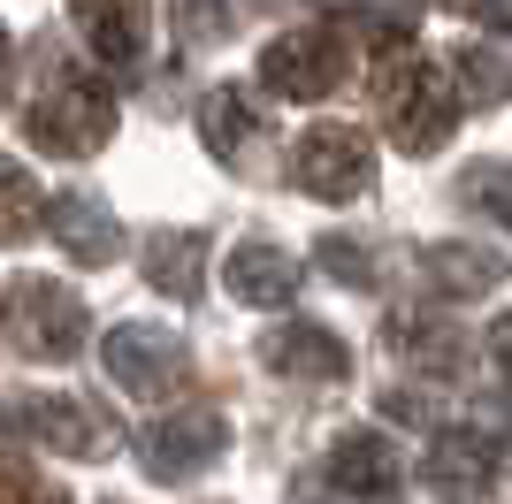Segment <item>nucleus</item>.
<instances>
[{
  "instance_id": "1",
  "label": "nucleus",
  "mask_w": 512,
  "mask_h": 504,
  "mask_svg": "<svg viewBox=\"0 0 512 504\" xmlns=\"http://www.w3.org/2000/svg\"><path fill=\"white\" fill-rule=\"evenodd\" d=\"M375 107H383L390 146L413 153V161H428L436 146H451V130H459V100H451L444 69L428 62V54H413V46L375 69Z\"/></svg>"
},
{
  "instance_id": "2",
  "label": "nucleus",
  "mask_w": 512,
  "mask_h": 504,
  "mask_svg": "<svg viewBox=\"0 0 512 504\" xmlns=\"http://www.w3.org/2000/svg\"><path fill=\"white\" fill-rule=\"evenodd\" d=\"M0 436H23L39 451H62V459H115L123 451V428L77 390H16V398H0Z\"/></svg>"
},
{
  "instance_id": "3",
  "label": "nucleus",
  "mask_w": 512,
  "mask_h": 504,
  "mask_svg": "<svg viewBox=\"0 0 512 504\" xmlns=\"http://www.w3.org/2000/svg\"><path fill=\"white\" fill-rule=\"evenodd\" d=\"M92 336V314L69 283H46V275H16L8 283V314H0V344L31 367H54V359H77Z\"/></svg>"
},
{
  "instance_id": "4",
  "label": "nucleus",
  "mask_w": 512,
  "mask_h": 504,
  "mask_svg": "<svg viewBox=\"0 0 512 504\" xmlns=\"http://www.w3.org/2000/svg\"><path fill=\"white\" fill-rule=\"evenodd\" d=\"M23 130H31V146H39V153L92 161V153L115 138V92H107L100 77H77V69H62V77H54L39 100H31Z\"/></svg>"
},
{
  "instance_id": "5",
  "label": "nucleus",
  "mask_w": 512,
  "mask_h": 504,
  "mask_svg": "<svg viewBox=\"0 0 512 504\" xmlns=\"http://www.w3.org/2000/svg\"><path fill=\"white\" fill-rule=\"evenodd\" d=\"M100 367L130 398H176L192 382V344L176 329H161V321H123V329H107Z\"/></svg>"
},
{
  "instance_id": "6",
  "label": "nucleus",
  "mask_w": 512,
  "mask_h": 504,
  "mask_svg": "<svg viewBox=\"0 0 512 504\" xmlns=\"http://www.w3.org/2000/svg\"><path fill=\"white\" fill-rule=\"evenodd\" d=\"M291 176H299L306 199L344 207V199H360V191L375 184V138H367L360 123H314L299 146H291Z\"/></svg>"
},
{
  "instance_id": "7",
  "label": "nucleus",
  "mask_w": 512,
  "mask_h": 504,
  "mask_svg": "<svg viewBox=\"0 0 512 504\" xmlns=\"http://www.w3.org/2000/svg\"><path fill=\"white\" fill-rule=\"evenodd\" d=\"M260 77H268V92L314 107L344 84V39L329 23H299V31H283V39L260 46Z\"/></svg>"
},
{
  "instance_id": "8",
  "label": "nucleus",
  "mask_w": 512,
  "mask_h": 504,
  "mask_svg": "<svg viewBox=\"0 0 512 504\" xmlns=\"http://www.w3.org/2000/svg\"><path fill=\"white\" fill-rule=\"evenodd\" d=\"M222 451H230V420L214 405H184L169 420H146V436H138V459H146L153 482H192Z\"/></svg>"
},
{
  "instance_id": "9",
  "label": "nucleus",
  "mask_w": 512,
  "mask_h": 504,
  "mask_svg": "<svg viewBox=\"0 0 512 504\" xmlns=\"http://www.w3.org/2000/svg\"><path fill=\"white\" fill-rule=\"evenodd\" d=\"M329 489L352 504H406V466H398V451H390L375 428H352V436H337V451H329Z\"/></svg>"
},
{
  "instance_id": "10",
  "label": "nucleus",
  "mask_w": 512,
  "mask_h": 504,
  "mask_svg": "<svg viewBox=\"0 0 512 504\" xmlns=\"http://www.w3.org/2000/svg\"><path fill=\"white\" fill-rule=\"evenodd\" d=\"M421 482L444 504H474L497 482V443L482 436V428H444V436L428 443V459H421Z\"/></svg>"
},
{
  "instance_id": "11",
  "label": "nucleus",
  "mask_w": 512,
  "mask_h": 504,
  "mask_svg": "<svg viewBox=\"0 0 512 504\" xmlns=\"http://www.w3.org/2000/svg\"><path fill=\"white\" fill-rule=\"evenodd\" d=\"M260 359H268V375H283V382H344V375H352L344 336L314 329V321H283V329L260 344Z\"/></svg>"
},
{
  "instance_id": "12",
  "label": "nucleus",
  "mask_w": 512,
  "mask_h": 504,
  "mask_svg": "<svg viewBox=\"0 0 512 504\" xmlns=\"http://www.w3.org/2000/svg\"><path fill=\"white\" fill-rule=\"evenodd\" d=\"M222 283H230L237 306L276 314V306H291V298H299V260H291L283 245H268V237H245V245L222 260Z\"/></svg>"
},
{
  "instance_id": "13",
  "label": "nucleus",
  "mask_w": 512,
  "mask_h": 504,
  "mask_svg": "<svg viewBox=\"0 0 512 504\" xmlns=\"http://www.w3.org/2000/svg\"><path fill=\"white\" fill-rule=\"evenodd\" d=\"M46 222H54V245H62L77 268H115L123 230H115V214H107L92 191H62V199L46 207Z\"/></svg>"
},
{
  "instance_id": "14",
  "label": "nucleus",
  "mask_w": 512,
  "mask_h": 504,
  "mask_svg": "<svg viewBox=\"0 0 512 504\" xmlns=\"http://www.w3.org/2000/svg\"><path fill=\"white\" fill-rule=\"evenodd\" d=\"M383 344L406 359V367H421V375H459V367H467V336L451 329V321L421 314V306L390 314V321H383Z\"/></svg>"
},
{
  "instance_id": "15",
  "label": "nucleus",
  "mask_w": 512,
  "mask_h": 504,
  "mask_svg": "<svg viewBox=\"0 0 512 504\" xmlns=\"http://www.w3.org/2000/svg\"><path fill=\"white\" fill-rule=\"evenodd\" d=\"M199 138H207V153L222 168H237L253 153V138H260L253 92H245V84H207V92H199Z\"/></svg>"
},
{
  "instance_id": "16",
  "label": "nucleus",
  "mask_w": 512,
  "mask_h": 504,
  "mask_svg": "<svg viewBox=\"0 0 512 504\" xmlns=\"http://www.w3.org/2000/svg\"><path fill=\"white\" fill-rule=\"evenodd\" d=\"M146 283H153L161 298H184V306H192L199 283H207V237H199V230H161V237H146Z\"/></svg>"
},
{
  "instance_id": "17",
  "label": "nucleus",
  "mask_w": 512,
  "mask_h": 504,
  "mask_svg": "<svg viewBox=\"0 0 512 504\" xmlns=\"http://www.w3.org/2000/svg\"><path fill=\"white\" fill-rule=\"evenodd\" d=\"M421 275L436 283V298H490L497 291V260L482 245H428Z\"/></svg>"
},
{
  "instance_id": "18",
  "label": "nucleus",
  "mask_w": 512,
  "mask_h": 504,
  "mask_svg": "<svg viewBox=\"0 0 512 504\" xmlns=\"http://www.w3.org/2000/svg\"><path fill=\"white\" fill-rule=\"evenodd\" d=\"M39 222H46L39 176H31L23 161H8V153H0V245H31V237H39Z\"/></svg>"
},
{
  "instance_id": "19",
  "label": "nucleus",
  "mask_w": 512,
  "mask_h": 504,
  "mask_svg": "<svg viewBox=\"0 0 512 504\" xmlns=\"http://www.w3.org/2000/svg\"><path fill=\"white\" fill-rule=\"evenodd\" d=\"M77 31L92 39L107 69H138V46H146V16L138 8H77Z\"/></svg>"
},
{
  "instance_id": "20",
  "label": "nucleus",
  "mask_w": 512,
  "mask_h": 504,
  "mask_svg": "<svg viewBox=\"0 0 512 504\" xmlns=\"http://www.w3.org/2000/svg\"><path fill=\"white\" fill-rule=\"evenodd\" d=\"M459 77H467V107H505L512 100V69L497 62L490 46H467V54H459Z\"/></svg>"
},
{
  "instance_id": "21",
  "label": "nucleus",
  "mask_w": 512,
  "mask_h": 504,
  "mask_svg": "<svg viewBox=\"0 0 512 504\" xmlns=\"http://www.w3.org/2000/svg\"><path fill=\"white\" fill-rule=\"evenodd\" d=\"M329 31H360V39H375V46H398V54H406L413 46V31H421V16H413V8H390V16H329Z\"/></svg>"
},
{
  "instance_id": "22",
  "label": "nucleus",
  "mask_w": 512,
  "mask_h": 504,
  "mask_svg": "<svg viewBox=\"0 0 512 504\" xmlns=\"http://www.w3.org/2000/svg\"><path fill=\"white\" fill-rule=\"evenodd\" d=\"M459 191H467V207H482V214H497V222H512V168H497V161H474Z\"/></svg>"
},
{
  "instance_id": "23",
  "label": "nucleus",
  "mask_w": 512,
  "mask_h": 504,
  "mask_svg": "<svg viewBox=\"0 0 512 504\" xmlns=\"http://www.w3.org/2000/svg\"><path fill=\"white\" fill-rule=\"evenodd\" d=\"M314 260L329 275H337V283H352V291H375V260H367L360 245H352V237H321L314 245Z\"/></svg>"
},
{
  "instance_id": "24",
  "label": "nucleus",
  "mask_w": 512,
  "mask_h": 504,
  "mask_svg": "<svg viewBox=\"0 0 512 504\" xmlns=\"http://www.w3.org/2000/svg\"><path fill=\"white\" fill-rule=\"evenodd\" d=\"M490 352H497V375L512 382V314H505V321H497V329H490Z\"/></svg>"
},
{
  "instance_id": "25",
  "label": "nucleus",
  "mask_w": 512,
  "mask_h": 504,
  "mask_svg": "<svg viewBox=\"0 0 512 504\" xmlns=\"http://www.w3.org/2000/svg\"><path fill=\"white\" fill-rule=\"evenodd\" d=\"M474 31H512V8H467Z\"/></svg>"
},
{
  "instance_id": "26",
  "label": "nucleus",
  "mask_w": 512,
  "mask_h": 504,
  "mask_svg": "<svg viewBox=\"0 0 512 504\" xmlns=\"http://www.w3.org/2000/svg\"><path fill=\"white\" fill-rule=\"evenodd\" d=\"M0 100H8V23H0Z\"/></svg>"
}]
</instances>
